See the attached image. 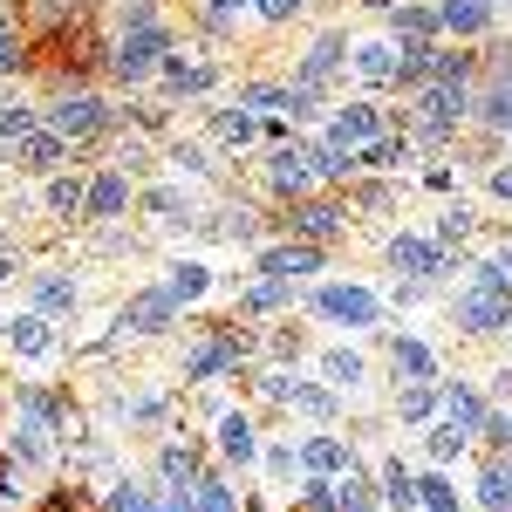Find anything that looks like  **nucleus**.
<instances>
[{
	"mask_svg": "<svg viewBox=\"0 0 512 512\" xmlns=\"http://www.w3.org/2000/svg\"><path fill=\"white\" fill-rule=\"evenodd\" d=\"M48 130H55V137H69V144H82V137H103V130H110V110H103V96L76 89V96L48 103Z\"/></svg>",
	"mask_w": 512,
	"mask_h": 512,
	"instance_id": "obj_1",
	"label": "nucleus"
},
{
	"mask_svg": "<svg viewBox=\"0 0 512 512\" xmlns=\"http://www.w3.org/2000/svg\"><path fill=\"white\" fill-rule=\"evenodd\" d=\"M437 233H444V239H465V233H472V205H451V212H444V226H437Z\"/></svg>",
	"mask_w": 512,
	"mask_h": 512,
	"instance_id": "obj_44",
	"label": "nucleus"
},
{
	"mask_svg": "<svg viewBox=\"0 0 512 512\" xmlns=\"http://www.w3.org/2000/svg\"><path fill=\"white\" fill-rule=\"evenodd\" d=\"M69 7H82V0H35V14H48V21H62Z\"/></svg>",
	"mask_w": 512,
	"mask_h": 512,
	"instance_id": "obj_49",
	"label": "nucleus"
},
{
	"mask_svg": "<svg viewBox=\"0 0 512 512\" xmlns=\"http://www.w3.org/2000/svg\"><path fill=\"white\" fill-rule=\"evenodd\" d=\"M417 492H431V512H458V492H451V485H444V478H424V485H417Z\"/></svg>",
	"mask_w": 512,
	"mask_h": 512,
	"instance_id": "obj_43",
	"label": "nucleus"
},
{
	"mask_svg": "<svg viewBox=\"0 0 512 512\" xmlns=\"http://www.w3.org/2000/svg\"><path fill=\"white\" fill-rule=\"evenodd\" d=\"M321 315L349 321V328H369L376 321V294H362V287H321Z\"/></svg>",
	"mask_w": 512,
	"mask_h": 512,
	"instance_id": "obj_7",
	"label": "nucleus"
},
{
	"mask_svg": "<svg viewBox=\"0 0 512 512\" xmlns=\"http://www.w3.org/2000/svg\"><path fill=\"white\" fill-rule=\"evenodd\" d=\"M82 198H89V185H76V178H55V185H48V205H55V212H76Z\"/></svg>",
	"mask_w": 512,
	"mask_h": 512,
	"instance_id": "obj_37",
	"label": "nucleus"
},
{
	"mask_svg": "<svg viewBox=\"0 0 512 512\" xmlns=\"http://www.w3.org/2000/svg\"><path fill=\"white\" fill-rule=\"evenodd\" d=\"M437 21H444L451 35H485V28H492V0H444Z\"/></svg>",
	"mask_w": 512,
	"mask_h": 512,
	"instance_id": "obj_11",
	"label": "nucleus"
},
{
	"mask_svg": "<svg viewBox=\"0 0 512 512\" xmlns=\"http://www.w3.org/2000/svg\"><path fill=\"white\" fill-rule=\"evenodd\" d=\"M219 137H226V144H246V137H253V117H246V110H219Z\"/></svg>",
	"mask_w": 512,
	"mask_h": 512,
	"instance_id": "obj_41",
	"label": "nucleus"
},
{
	"mask_svg": "<svg viewBox=\"0 0 512 512\" xmlns=\"http://www.w3.org/2000/svg\"><path fill=\"white\" fill-rule=\"evenodd\" d=\"M390 267L396 274H410V280H437V274H451V260H444V246H431V239H390Z\"/></svg>",
	"mask_w": 512,
	"mask_h": 512,
	"instance_id": "obj_4",
	"label": "nucleus"
},
{
	"mask_svg": "<svg viewBox=\"0 0 512 512\" xmlns=\"http://www.w3.org/2000/svg\"><path fill=\"white\" fill-rule=\"evenodd\" d=\"M396 376H410V383H437V355L424 342H410V335H396Z\"/></svg>",
	"mask_w": 512,
	"mask_h": 512,
	"instance_id": "obj_18",
	"label": "nucleus"
},
{
	"mask_svg": "<svg viewBox=\"0 0 512 512\" xmlns=\"http://www.w3.org/2000/svg\"><path fill=\"white\" fill-rule=\"evenodd\" d=\"M396 28H403V35H410V41H424V35H437L444 21H437L431 7H396Z\"/></svg>",
	"mask_w": 512,
	"mask_h": 512,
	"instance_id": "obj_31",
	"label": "nucleus"
},
{
	"mask_svg": "<svg viewBox=\"0 0 512 512\" xmlns=\"http://www.w3.org/2000/svg\"><path fill=\"white\" fill-rule=\"evenodd\" d=\"M478 110H485V123H492V130H512V76L499 82V89H492V96H485Z\"/></svg>",
	"mask_w": 512,
	"mask_h": 512,
	"instance_id": "obj_32",
	"label": "nucleus"
},
{
	"mask_svg": "<svg viewBox=\"0 0 512 512\" xmlns=\"http://www.w3.org/2000/svg\"><path fill=\"white\" fill-rule=\"evenodd\" d=\"M7 328H14V355H28V362H48L55 355V335H48L41 315H21V321H7Z\"/></svg>",
	"mask_w": 512,
	"mask_h": 512,
	"instance_id": "obj_14",
	"label": "nucleus"
},
{
	"mask_svg": "<svg viewBox=\"0 0 512 512\" xmlns=\"http://www.w3.org/2000/svg\"><path fill=\"white\" fill-rule=\"evenodd\" d=\"M158 465H164V478H171V485H192V472H198V458H192V451H178V444H164Z\"/></svg>",
	"mask_w": 512,
	"mask_h": 512,
	"instance_id": "obj_34",
	"label": "nucleus"
},
{
	"mask_svg": "<svg viewBox=\"0 0 512 512\" xmlns=\"http://www.w3.org/2000/svg\"><path fill=\"white\" fill-rule=\"evenodd\" d=\"M369 506H376V492H369V478H342V512H369Z\"/></svg>",
	"mask_w": 512,
	"mask_h": 512,
	"instance_id": "obj_39",
	"label": "nucleus"
},
{
	"mask_svg": "<svg viewBox=\"0 0 512 512\" xmlns=\"http://www.w3.org/2000/svg\"><path fill=\"white\" fill-rule=\"evenodd\" d=\"M192 492H198V512H239V499H233L226 478H198Z\"/></svg>",
	"mask_w": 512,
	"mask_h": 512,
	"instance_id": "obj_28",
	"label": "nucleus"
},
{
	"mask_svg": "<svg viewBox=\"0 0 512 512\" xmlns=\"http://www.w3.org/2000/svg\"><path fill=\"white\" fill-rule=\"evenodd\" d=\"M301 7H308V0H260V14H267V21H287V14H301Z\"/></svg>",
	"mask_w": 512,
	"mask_h": 512,
	"instance_id": "obj_48",
	"label": "nucleus"
},
{
	"mask_svg": "<svg viewBox=\"0 0 512 512\" xmlns=\"http://www.w3.org/2000/svg\"><path fill=\"white\" fill-rule=\"evenodd\" d=\"M35 301H41V308H76V280H69V274H41L35 280Z\"/></svg>",
	"mask_w": 512,
	"mask_h": 512,
	"instance_id": "obj_26",
	"label": "nucleus"
},
{
	"mask_svg": "<svg viewBox=\"0 0 512 512\" xmlns=\"http://www.w3.org/2000/svg\"><path fill=\"white\" fill-rule=\"evenodd\" d=\"M171 315H178V301H171V287H158V294H137V301L123 308L117 328H130V335H164Z\"/></svg>",
	"mask_w": 512,
	"mask_h": 512,
	"instance_id": "obj_6",
	"label": "nucleus"
},
{
	"mask_svg": "<svg viewBox=\"0 0 512 512\" xmlns=\"http://www.w3.org/2000/svg\"><path fill=\"white\" fill-rule=\"evenodd\" d=\"M478 499H485L492 512H512V465H492L485 485H478Z\"/></svg>",
	"mask_w": 512,
	"mask_h": 512,
	"instance_id": "obj_25",
	"label": "nucleus"
},
{
	"mask_svg": "<svg viewBox=\"0 0 512 512\" xmlns=\"http://www.w3.org/2000/svg\"><path fill=\"white\" fill-rule=\"evenodd\" d=\"M28 130H35V110L14 103V96H0V144H21Z\"/></svg>",
	"mask_w": 512,
	"mask_h": 512,
	"instance_id": "obj_22",
	"label": "nucleus"
},
{
	"mask_svg": "<svg viewBox=\"0 0 512 512\" xmlns=\"http://www.w3.org/2000/svg\"><path fill=\"white\" fill-rule=\"evenodd\" d=\"M294 233L301 239H328V233H342V205H294Z\"/></svg>",
	"mask_w": 512,
	"mask_h": 512,
	"instance_id": "obj_19",
	"label": "nucleus"
},
{
	"mask_svg": "<svg viewBox=\"0 0 512 512\" xmlns=\"http://www.w3.org/2000/svg\"><path fill=\"white\" fill-rule=\"evenodd\" d=\"M465 437H472V431H465L458 417H444V424L431 431V458H458V451H465Z\"/></svg>",
	"mask_w": 512,
	"mask_h": 512,
	"instance_id": "obj_30",
	"label": "nucleus"
},
{
	"mask_svg": "<svg viewBox=\"0 0 512 512\" xmlns=\"http://www.w3.org/2000/svg\"><path fill=\"white\" fill-rule=\"evenodd\" d=\"M7 280H14V260H7V253H0V287H7Z\"/></svg>",
	"mask_w": 512,
	"mask_h": 512,
	"instance_id": "obj_51",
	"label": "nucleus"
},
{
	"mask_svg": "<svg viewBox=\"0 0 512 512\" xmlns=\"http://www.w3.org/2000/svg\"><path fill=\"white\" fill-rule=\"evenodd\" d=\"M267 178H274L280 198H301V192H308V178H315V164H308V151H274Z\"/></svg>",
	"mask_w": 512,
	"mask_h": 512,
	"instance_id": "obj_10",
	"label": "nucleus"
},
{
	"mask_svg": "<svg viewBox=\"0 0 512 512\" xmlns=\"http://www.w3.org/2000/svg\"><path fill=\"white\" fill-rule=\"evenodd\" d=\"M239 7H246V0H205V21H212V28H226Z\"/></svg>",
	"mask_w": 512,
	"mask_h": 512,
	"instance_id": "obj_46",
	"label": "nucleus"
},
{
	"mask_svg": "<svg viewBox=\"0 0 512 512\" xmlns=\"http://www.w3.org/2000/svg\"><path fill=\"white\" fill-rule=\"evenodd\" d=\"M274 301H287V280H260V287L246 294V308H274Z\"/></svg>",
	"mask_w": 512,
	"mask_h": 512,
	"instance_id": "obj_45",
	"label": "nucleus"
},
{
	"mask_svg": "<svg viewBox=\"0 0 512 512\" xmlns=\"http://www.w3.org/2000/svg\"><path fill=\"white\" fill-rule=\"evenodd\" d=\"M287 396H294L308 417H328V410H335V396H328V390H308V383H287Z\"/></svg>",
	"mask_w": 512,
	"mask_h": 512,
	"instance_id": "obj_38",
	"label": "nucleus"
},
{
	"mask_svg": "<svg viewBox=\"0 0 512 512\" xmlns=\"http://www.w3.org/2000/svg\"><path fill=\"white\" fill-rule=\"evenodd\" d=\"M335 62H342V35H321L315 48H308V62H301V76H294V82H301V89H321V82L335 76Z\"/></svg>",
	"mask_w": 512,
	"mask_h": 512,
	"instance_id": "obj_13",
	"label": "nucleus"
},
{
	"mask_svg": "<svg viewBox=\"0 0 512 512\" xmlns=\"http://www.w3.org/2000/svg\"><path fill=\"white\" fill-rule=\"evenodd\" d=\"M62 151H69V137H55V130H28V137L14 144L21 171H55V164H62Z\"/></svg>",
	"mask_w": 512,
	"mask_h": 512,
	"instance_id": "obj_9",
	"label": "nucleus"
},
{
	"mask_svg": "<svg viewBox=\"0 0 512 512\" xmlns=\"http://www.w3.org/2000/svg\"><path fill=\"white\" fill-rule=\"evenodd\" d=\"M123 198H130L123 171H103V178L89 185V198H82V212H89V219H117V212H123Z\"/></svg>",
	"mask_w": 512,
	"mask_h": 512,
	"instance_id": "obj_12",
	"label": "nucleus"
},
{
	"mask_svg": "<svg viewBox=\"0 0 512 512\" xmlns=\"http://www.w3.org/2000/svg\"><path fill=\"white\" fill-rule=\"evenodd\" d=\"M458 328H465V335H499V328H512V294L472 287V294L458 301Z\"/></svg>",
	"mask_w": 512,
	"mask_h": 512,
	"instance_id": "obj_3",
	"label": "nucleus"
},
{
	"mask_svg": "<svg viewBox=\"0 0 512 512\" xmlns=\"http://www.w3.org/2000/svg\"><path fill=\"white\" fill-rule=\"evenodd\" d=\"M492 192H499V198H512V164H499V171H492Z\"/></svg>",
	"mask_w": 512,
	"mask_h": 512,
	"instance_id": "obj_50",
	"label": "nucleus"
},
{
	"mask_svg": "<svg viewBox=\"0 0 512 512\" xmlns=\"http://www.w3.org/2000/svg\"><path fill=\"white\" fill-rule=\"evenodd\" d=\"M383 499H390L396 512H410V506H417V478L403 472L396 458H390V465H383Z\"/></svg>",
	"mask_w": 512,
	"mask_h": 512,
	"instance_id": "obj_23",
	"label": "nucleus"
},
{
	"mask_svg": "<svg viewBox=\"0 0 512 512\" xmlns=\"http://www.w3.org/2000/svg\"><path fill=\"white\" fill-rule=\"evenodd\" d=\"M499 267H506V274H512V253H499Z\"/></svg>",
	"mask_w": 512,
	"mask_h": 512,
	"instance_id": "obj_52",
	"label": "nucleus"
},
{
	"mask_svg": "<svg viewBox=\"0 0 512 512\" xmlns=\"http://www.w3.org/2000/svg\"><path fill=\"white\" fill-rule=\"evenodd\" d=\"M506 137H512V130H506Z\"/></svg>",
	"mask_w": 512,
	"mask_h": 512,
	"instance_id": "obj_53",
	"label": "nucleus"
},
{
	"mask_svg": "<svg viewBox=\"0 0 512 512\" xmlns=\"http://www.w3.org/2000/svg\"><path fill=\"white\" fill-rule=\"evenodd\" d=\"M219 451H226L233 465H253V451H260V444H253V424H246L239 410H226V417H219Z\"/></svg>",
	"mask_w": 512,
	"mask_h": 512,
	"instance_id": "obj_17",
	"label": "nucleus"
},
{
	"mask_svg": "<svg viewBox=\"0 0 512 512\" xmlns=\"http://www.w3.org/2000/svg\"><path fill=\"white\" fill-rule=\"evenodd\" d=\"M212 287V274L198 267V260H185V267H171V301H198Z\"/></svg>",
	"mask_w": 512,
	"mask_h": 512,
	"instance_id": "obj_24",
	"label": "nucleus"
},
{
	"mask_svg": "<svg viewBox=\"0 0 512 512\" xmlns=\"http://www.w3.org/2000/svg\"><path fill=\"white\" fill-rule=\"evenodd\" d=\"M396 55H403V48H390V41H362V48H355V76L362 82H396Z\"/></svg>",
	"mask_w": 512,
	"mask_h": 512,
	"instance_id": "obj_15",
	"label": "nucleus"
},
{
	"mask_svg": "<svg viewBox=\"0 0 512 512\" xmlns=\"http://www.w3.org/2000/svg\"><path fill=\"white\" fill-rule=\"evenodd\" d=\"M308 164H315V178H349V171H355V151H342L335 137H321L315 151H308Z\"/></svg>",
	"mask_w": 512,
	"mask_h": 512,
	"instance_id": "obj_21",
	"label": "nucleus"
},
{
	"mask_svg": "<svg viewBox=\"0 0 512 512\" xmlns=\"http://www.w3.org/2000/svg\"><path fill=\"white\" fill-rule=\"evenodd\" d=\"M110 506H117V512H164V506H151V492H144V485H130V478L110 492Z\"/></svg>",
	"mask_w": 512,
	"mask_h": 512,
	"instance_id": "obj_36",
	"label": "nucleus"
},
{
	"mask_svg": "<svg viewBox=\"0 0 512 512\" xmlns=\"http://www.w3.org/2000/svg\"><path fill=\"white\" fill-rule=\"evenodd\" d=\"M308 506H315V512H342V485H328V478H308Z\"/></svg>",
	"mask_w": 512,
	"mask_h": 512,
	"instance_id": "obj_40",
	"label": "nucleus"
},
{
	"mask_svg": "<svg viewBox=\"0 0 512 512\" xmlns=\"http://www.w3.org/2000/svg\"><path fill=\"white\" fill-rule=\"evenodd\" d=\"M321 267V246H274V253H260V274L267 280H294V274H315Z\"/></svg>",
	"mask_w": 512,
	"mask_h": 512,
	"instance_id": "obj_8",
	"label": "nucleus"
},
{
	"mask_svg": "<svg viewBox=\"0 0 512 512\" xmlns=\"http://www.w3.org/2000/svg\"><path fill=\"white\" fill-rule=\"evenodd\" d=\"M164 48H171V35H164V21H151V28H123V48H117V76L137 82L151 76L164 62Z\"/></svg>",
	"mask_w": 512,
	"mask_h": 512,
	"instance_id": "obj_2",
	"label": "nucleus"
},
{
	"mask_svg": "<svg viewBox=\"0 0 512 512\" xmlns=\"http://www.w3.org/2000/svg\"><path fill=\"white\" fill-rule=\"evenodd\" d=\"M444 403H451V417H458L465 431H478V424H485V403H478L472 390H458V383H451V390H444Z\"/></svg>",
	"mask_w": 512,
	"mask_h": 512,
	"instance_id": "obj_29",
	"label": "nucleus"
},
{
	"mask_svg": "<svg viewBox=\"0 0 512 512\" xmlns=\"http://www.w3.org/2000/svg\"><path fill=\"white\" fill-rule=\"evenodd\" d=\"M233 362H239V342H233V335H219V342H205V349L185 362V376L205 383V376H219V369H233Z\"/></svg>",
	"mask_w": 512,
	"mask_h": 512,
	"instance_id": "obj_16",
	"label": "nucleus"
},
{
	"mask_svg": "<svg viewBox=\"0 0 512 512\" xmlns=\"http://www.w3.org/2000/svg\"><path fill=\"white\" fill-rule=\"evenodd\" d=\"M431 410H437V383H410V390H403V417H410V424L431 417Z\"/></svg>",
	"mask_w": 512,
	"mask_h": 512,
	"instance_id": "obj_35",
	"label": "nucleus"
},
{
	"mask_svg": "<svg viewBox=\"0 0 512 512\" xmlns=\"http://www.w3.org/2000/svg\"><path fill=\"white\" fill-rule=\"evenodd\" d=\"M14 69H21V35L0 21V76H14Z\"/></svg>",
	"mask_w": 512,
	"mask_h": 512,
	"instance_id": "obj_42",
	"label": "nucleus"
},
{
	"mask_svg": "<svg viewBox=\"0 0 512 512\" xmlns=\"http://www.w3.org/2000/svg\"><path fill=\"white\" fill-rule=\"evenodd\" d=\"M151 212H164V219H178V212H185V198H178V192H164V185H158V192H151Z\"/></svg>",
	"mask_w": 512,
	"mask_h": 512,
	"instance_id": "obj_47",
	"label": "nucleus"
},
{
	"mask_svg": "<svg viewBox=\"0 0 512 512\" xmlns=\"http://www.w3.org/2000/svg\"><path fill=\"white\" fill-rule=\"evenodd\" d=\"M328 137H335L342 151H362V144H376V137H383V110H376V103H349V110H335Z\"/></svg>",
	"mask_w": 512,
	"mask_h": 512,
	"instance_id": "obj_5",
	"label": "nucleus"
},
{
	"mask_svg": "<svg viewBox=\"0 0 512 512\" xmlns=\"http://www.w3.org/2000/svg\"><path fill=\"white\" fill-rule=\"evenodd\" d=\"M396 158H403V144H396V137H376V144H362V151H355V164H369V171H390Z\"/></svg>",
	"mask_w": 512,
	"mask_h": 512,
	"instance_id": "obj_33",
	"label": "nucleus"
},
{
	"mask_svg": "<svg viewBox=\"0 0 512 512\" xmlns=\"http://www.w3.org/2000/svg\"><path fill=\"white\" fill-rule=\"evenodd\" d=\"M301 458H308L315 472H355L349 444H335V437H308V444H301Z\"/></svg>",
	"mask_w": 512,
	"mask_h": 512,
	"instance_id": "obj_20",
	"label": "nucleus"
},
{
	"mask_svg": "<svg viewBox=\"0 0 512 512\" xmlns=\"http://www.w3.org/2000/svg\"><path fill=\"white\" fill-rule=\"evenodd\" d=\"M321 369H328V383H342V390L362 383V355H349V349H328V355H321Z\"/></svg>",
	"mask_w": 512,
	"mask_h": 512,
	"instance_id": "obj_27",
	"label": "nucleus"
}]
</instances>
